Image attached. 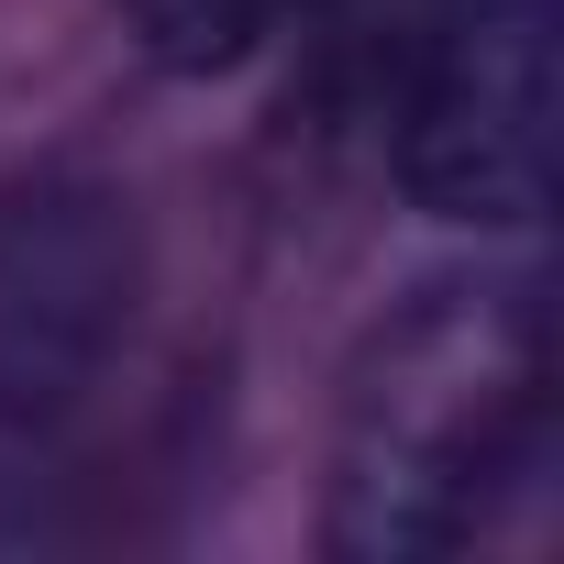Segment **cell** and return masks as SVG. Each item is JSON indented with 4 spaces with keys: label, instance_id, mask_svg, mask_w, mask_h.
I'll return each mask as SVG.
<instances>
[{
    "label": "cell",
    "instance_id": "6da1fadb",
    "mask_svg": "<svg viewBox=\"0 0 564 564\" xmlns=\"http://www.w3.org/2000/svg\"><path fill=\"white\" fill-rule=\"evenodd\" d=\"M553 465V322L542 276H443L344 377L333 553L432 564L487 542Z\"/></svg>",
    "mask_w": 564,
    "mask_h": 564
},
{
    "label": "cell",
    "instance_id": "7a4b0ae2",
    "mask_svg": "<svg viewBox=\"0 0 564 564\" xmlns=\"http://www.w3.org/2000/svg\"><path fill=\"white\" fill-rule=\"evenodd\" d=\"M553 23L564 0H465L421 56L399 177L432 221L531 232L553 210Z\"/></svg>",
    "mask_w": 564,
    "mask_h": 564
},
{
    "label": "cell",
    "instance_id": "3957f363",
    "mask_svg": "<svg viewBox=\"0 0 564 564\" xmlns=\"http://www.w3.org/2000/svg\"><path fill=\"white\" fill-rule=\"evenodd\" d=\"M133 333V221L100 188H0V476H23Z\"/></svg>",
    "mask_w": 564,
    "mask_h": 564
},
{
    "label": "cell",
    "instance_id": "277c9868",
    "mask_svg": "<svg viewBox=\"0 0 564 564\" xmlns=\"http://www.w3.org/2000/svg\"><path fill=\"white\" fill-rule=\"evenodd\" d=\"M122 12H133V34H144L155 67H232L289 12H311V0H122Z\"/></svg>",
    "mask_w": 564,
    "mask_h": 564
}]
</instances>
